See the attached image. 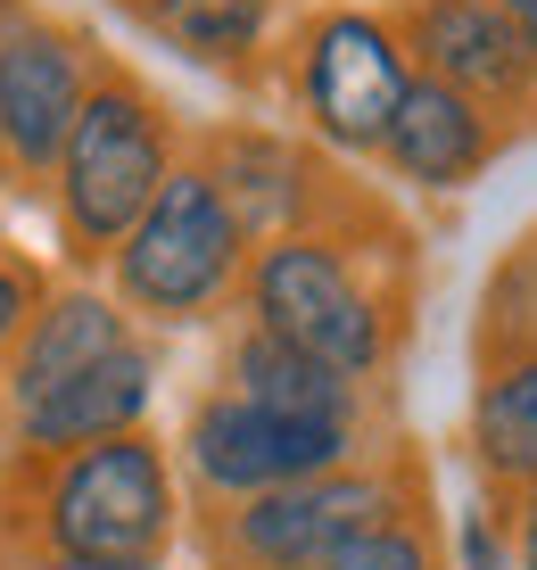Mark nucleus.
Wrapping results in <instances>:
<instances>
[{
  "label": "nucleus",
  "instance_id": "nucleus-3",
  "mask_svg": "<svg viewBox=\"0 0 537 570\" xmlns=\"http://www.w3.org/2000/svg\"><path fill=\"white\" fill-rule=\"evenodd\" d=\"M174 116L166 100L125 67L99 58L91 100L75 116L67 149L50 166V215H58V248L67 265H108L133 240V224L157 207V190L174 183Z\"/></svg>",
  "mask_w": 537,
  "mask_h": 570
},
{
  "label": "nucleus",
  "instance_id": "nucleus-20",
  "mask_svg": "<svg viewBox=\"0 0 537 570\" xmlns=\"http://www.w3.org/2000/svg\"><path fill=\"white\" fill-rule=\"evenodd\" d=\"M496 9H505V17H512V26H521V33H529V50H537V0H496Z\"/></svg>",
  "mask_w": 537,
  "mask_h": 570
},
{
  "label": "nucleus",
  "instance_id": "nucleus-9",
  "mask_svg": "<svg viewBox=\"0 0 537 570\" xmlns=\"http://www.w3.org/2000/svg\"><path fill=\"white\" fill-rule=\"evenodd\" d=\"M389 26L406 33L413 75L480 100L496 125H537V50L496 0H397Z\"/></svg>",
  "mask_w": 537,
  "mask_h": 570
},
{
  "label": "nucleus",
  "instance_id": "nucleus-13",
  "mask_svg": "<svg viewBox=\"0 0 537 570\" xmlns=\"http://www.w3.org/2000/svg\"><path fill=\"white\" fill-rule=\"evenodd\" d=\"M224 389L248 405H273V414L290 422H331V430H364V405H355V381H340L331 364L297 356L290 340H273V331L241 323L224 347Z\"/></svg>",
  "mask_w": 537,
  "mask_h": 570
},
{
  "label": "nucleus",
  "instance_id": "nucleus-4",
  "mask_svg": "<svg viewBox=\"0 0 537 570\" xmlns=\"http://www.w3.org/2000/svg\"><path fill=\"white\" fill-rule=\"evenodd\" d=\"M256 265V232L241 224V207L215 190V174L183 157L174 183L157 190V207L133 224V240L108 257V289L125 314L149 323H198L248 282Z\"/></svg>",
  "mask_w": 537,
  "mask_h": 570
},
{
  "label": "nucleus",
  "instance_id": "nucleus-8",
  "mask_svg": "<svg viewBox=\"0 0 537 570\" xmlns=\"http://www.w3.org/2000/svg\"><path fill=\"white\" fill-rule=\"evenodd\" d=\"M355 439L364 430H331V422H290L273 405H248L232 389L191 405L183 422V463L207 497L224 504H256L273 488H297V480H323V471H348L355 463Z\"/></svg>",
  "mask_w": 537,
  "mask_h": 570
},
{
  "label": "nucleus",
  "instance_id": "nucleus-14",
  "mask_svg": "<svg viewBox=\"0 0 537 570\" xmlns=\"http://www.w3.org/2000/svg\"><path fill=\"white\" fill-rule=\"evenodd\" d=\"M471 455H480L488 480L537 488V347L480 364V389H471Z\"/></svg>",
  "mask_w": 537,
  "mask_h": 570
},
{
  "label": "nucleus",
  "instance_id": "nucleus-21",
  "mask_svg": "<svg viewBox=\"0 0 537 570\" xmlns=\"http://www.w3.org/2000/svg\"><path fill=\"white\" fill-rule=\"evenodd\" d=\"M116 9H125V17H141V9H157V0H116Z\"/></svg>",
  "mask_w": 537,
  "mask_h": 570
},
{
  "label": "nucleus",
  "instance_id": "nucleus-15",
  "mask_svg": "<svg viewBox=\"0 0 537 570\" xmlns=\"http://www.w3.org/2000/svg\"><path fill=\"white\" fill-rule=\"evenodd\" d=\"M141 26L183 58H198V67L241 75L273 33V0H157V9H141Z\"/></svg>",
  "mask_w": 537,
  "mask_h": 570
},
{
  "label": "nucleus",
  "instance_id": "nucleus-2",
  "mask_svg": "<svg viewBox=\"0 0 537 570\" xmlns=\"http://www.w3.org/2000/svg\"><path fill=\"white\" fill-rule=\"evenodd\" d=\"M372 215V207H355ZM348 215V224H355ZM248 323L290 340L297 356L331 364L340 381H381L397 356V331H406V289L372 282V248L355 232L323 224V232H290V240H265L241 282Z\"/></svg>",
  "mask_w": 537,
  "mask_h": 570
},
{
  "label": "nucleus",
  "instance_id": "nucleus-11",
  "mask_svg": "<svg viewBox=\"0 0 537 570\" xmlns=\"http://www.w3.org/2000/svg\"><path fill=\"white\" fill-rule=\"evenodd\" d=\"M496 149H505V125H496L480 100L413 75L406 108H397V125H389L381 166L397 174V183H413V190H463L471 174H488Z\"/></svg>",
  "mask_w": 537,
  "mask_h": 570
},
{
  "label": "nucleus",
  "instance_id": "nucleus-6",
  "mask_svg": "<svg viewBox=\"0 0 537 570\" xmlns=\"http://www.w3.org/2000/svg\"><path fill=\"white\" fill-rule=\"evenodd\" d=\"M290 91H297V116H306L314 141H331L348 157H381L397 108L413 91V50L372 9H314L290 50Z\"/></svg>",
  "mask_w": 537,
  "mask_h": 570
},
{
  "label": "nucleus",
  "instance_id": "nucleus-18",
  "mask_svg": "<svg viewBox=\"0 0 537 570\" xmlns=\"http://www.w3.org/2000/svg\"><path fill=\"white\" fill-rule=\"evenodd\" d=\"M512 562L537 570V488H521V504H512Z\"/></svg>",
  "mask_w": 537,
  "mask_h": 570
},
{
  "label": "nucleus",
  "instance_id": "nucleus-22",
  "mask_svg": "<svg viewBox=\"0 0 537 570\" xmlns=\"http://www.w3.org/2000/svg\"><path fill=\"white\" fill-rule=\"evenodd\" d=\"M0 174H9V141H0Z\"/></svg>",
  "mask_w": 537,
  "mask_h": 570
},
{
  "label": "nucleus",
  "instance_id": "nucleus-17",
  "mask_svg": "<svg viewBox=\"0 0 537 570\" xmlns=\"http://www.w3.org/2000/svg\"><path fill=\"white\" fill-rule=\"evenodd\" d=\"M42 273H33L26 257H9V248H0V364H9V347L26 340V323L33 314H42Z\"/></svg>",
  "mask_w": 537,
  "mask_h": 570
},
{
  "label": "nucleus",
  "instance_id": "nucleus-19",
  "mask_svg": "<svg viewBox=\"0 0 537 570\" xmlns=\"http://www.w3.org/2000/svg\"><path fill=\"white\" fill-rule=\"evenodd\" d=\"M463 554H471V570H496V562H505V538H496L488 521H471L463 529Z\"/></svg>",
  "mask_w": 537,
  "mask_h": 570
},
{
  "label": "nucleus",
  "instance_id": "nucleus-1",
  "mask_svg": "<svg viewBox=\"0 0 537 570\" xmlns=\"http://www.w3.org/2000/svg\"><path fill=\"white\" fill-rule=\"evenodd\" d=\"M183 497L149 430L75 455H9L0 471V554H75V562H166Z\"/></svg>",
  "mask_w": 537,
  "mask_h": 570
},
{
  "label": "nucleus",
  "instance_id": "nucleus-12",
  "mask_svg": "<svg viewBox=\"0 0 537 570\" xmlns=\"http://www.w3.org/2000/svg\"><path fill=\"white\" fill-rule=\"evenodd\" d=\"M157 397V347L133 340L125 356H108L99 372H84L75 389H58L42 414H26L9 430L17 455H75V446H108V439H133Z\"/></svg>",
  "mask_w": 537,
  "mask_h": 570
},
{
  "label": "nucleus",
  "instance_id": "nucleus-7",
  "mask_svg": "<svg viewBox=\"0 0 537 570\" xmlns=\"http://www.w3.org/2000/svg\"><path fill=\"white\" fill-rule=\"evenodd\" d=\"M99 42L50 17L42 0H0V141H9V174H50L67 149L75 116L91 100Z\"/></svg>",
  "mask_w": 537,
  "mask_h": 570
},
{
  "label": "nucleus",
  "instance_id": "nucleus-16",
  "mask_svg": "<svg viewBox=\"0 0 537 570\" xmlns=\"http://www.w3.org/2000/svg\"><path fill=\"white\" fill-rule=\"evenodd\" d=\"M314 570H447V562H439V538H430V521L413 513V521H389V529H372V538L340 546V554L314 562Z\"/></svg>",
  "mask_w": 537,
  "mask_h": 570
},
{
  "label": "nucleus",
  "instance_id": "nucleus-5",
  "mask_svg": "<svg viewBox=\"0 0 537 570\" xmlns=\"http://www.w3.org/2000/svg\"><path fill=\"white\" fill-rule=\"evenodd\" d=\"M413 513H422V497H413L406 463H348V471H323V480L273 488L256 504H224L207 546H215V570H314L340 546Z\"/></svg>",
  "mask_w": 537,
  "mask_h": 570
},
{
  "label": "nucleus",
  "instance_id": "nucleus-10",
  "mask_svg": "<svg viewBox=\"0 0 537 570\" xmlns=\"http://www.w3.org/2000/svg\"><path fill=\"white\" fill-rule=\"evenodd\" d=\"M125 347H133V314L116 306V289H91V282L50 289L42 314L26 323V340L0 364V430L42 414L58 389H75L84 372H99L108 356H125Z\"/></svg>",
  "mask_w": 537,
  "mask_h": 570
}]
</instances>
